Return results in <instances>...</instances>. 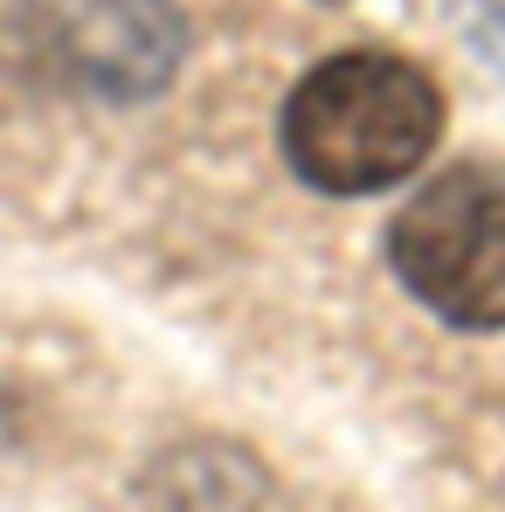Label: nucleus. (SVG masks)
Returning a JSON list of instances; mask_svg holds the SVG:
<instances>
[{
  "instance_id": "obj_2",
  "label": "nucleus",
  "mask_w": 505,
  "mask_h": 512,
  "mask_svg": "<svg viewBox=\"0 0 505 512\" xmlns=\"http://www.w3.org/2000/svg\"><path fill=\"white\" fill-rule=\"evenodd\" d=\"M388 270L457 333H505V160H457L388 222Z\"/></svg>"
},
{
  "instance_id": "obj_5",
  "label": "nucleus",
  "mask_w": 505,
  "mask_h": 512,
  "mask_svg": "<svg viewBox=\"0 0 505 512\" xmlns=\"http://www.w3.org/2000/svg\"><path fill=\"white\" fill-rule=\"evenodd\" d=\"M492 7H499V14H505V0H492Z\"/></svg>"
},
{
  "instance_id": "obj_4",
  "label": "nucleus",
  "mask_w": 505,
  "mask_h": 512,
  "mask_svg": "<svg viewBox=\"0 0 505 512\" xmlns=\"http://www.w3.org/2000/svg\"><path fill=\"white\" fill-rule=\"evenodd\" d=\"M146 512H284V506H277V492L263 485V471L243 450L201 443V450L160 457Z\"/></svg>"
},
{
  "instance_id": "obj_1",
  "label": "nucleus",
  "mask_w": 505,
  "mask_h": 512,
  "mask_svg": "<svg viewBox=\"0 0 505 512\" xmlns=\"http://www.w3.org/2000/svg\"><path fill=\"white\" fill-rule=\"evenodd\" d=\"M443 118L450 104L422 63L395 49H339L291 84L277 111V146L305 187L353 201L388 194L429 167Z\"/></svg>"
},
{
  "instance_id": "obj_3",
  "label": "nucleus",
  "mask_w": 505,
  "mask_h": 512,
  "mask_svg": "<svg viewBox=\"0 0 505 512\" xmlns=\"http://www.w3.org/2000/svg\"><path fill=\"white\" fill-rule=\"evenodd\" d=\"M63 14L70 70L104 97H146L180 70L187 28L173 0H70Z\"/></svg>"
}]
</instances>
